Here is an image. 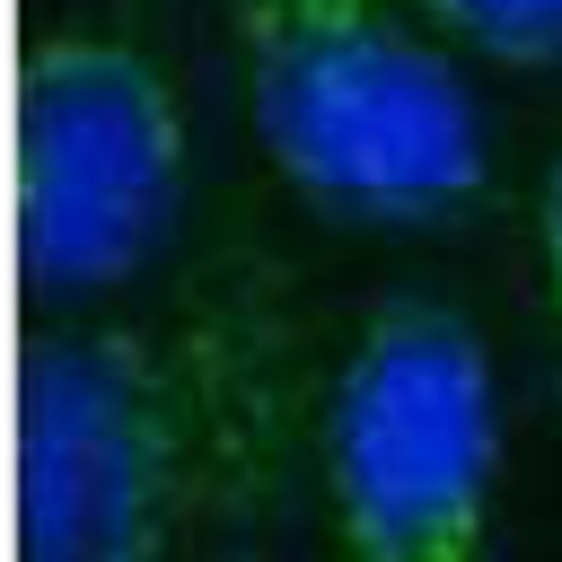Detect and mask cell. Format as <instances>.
<instances>
[{
  "label": "cell",
  "instance_id": "5",
  "mask_svg": "<svg viewBox=\"0 0 562 562\" xmlns=\"http://www.w3.org/2000/svg\"><path fill=\"white\" fill-rule=\"evenodd\" d=\"M439 35H457L465 53L501 61V70H544L562 61V0H413Z\"/></svg>",
  "mask_w": 562,
  "mask_h": 562
},
{
  "label": "cell",
  "instance_id": "2",
  "mask_svg": "<svg viewBox=\"0 0 562 562\" xmlns=\"http://www.w3.org/2000/svg\"><path fill=\"white\" fill-rule=\"evenodd\" d=\"M202 369L140 325L35 334L18 369V553L167 562L211 465Z\"/></svg>",
  "mask_w": 562,
  "mask_h": 562
},
{
  "label": "cell",
  "instance_id": "4",
  "mask_svg": "<svg viewBox=\"0 0 562 562\" xmlns=\"http://www.w3.org/2000/svg\"><path fill=\"white\" fill-rule=\"evenodd\" d=\"M184 211V105L123 35H44L18 79V272L35 299L132 281Z\"/></svg>",
  "mask_w": 562,
  "mask_h": 562
},
{
  "label": "cell",
  "instance_id": "3",
  "mask_svg": "<svg viewBox=\"0 0 562 562\" xmlns=\"http://www.w3.org/2000/svg\"><path fill=\"white\" fill-rule=\"evenodd\" d=\"M342 562H492L501 395L483 334L439 299H386L316 422Z\"/></svg>",
  "mask_w": 562,
  "mask_h": 562
},
{
  "label": "cell",
  "instance_id": "6",
  "mask_svg": "<svg viewBox=\"0 0 562 562\" xmlns=\"http://www.w3.org/2000/svg\"><path fill=\"white\" fill-rule=\"evenodd\" d=\"M536 263H544V290L562 316V158L544 167V193H536Z\"/></svg>",
  "mask_w": 562,
  "mask_h": 562
},
{
  "label": "cell",
  "instance_id": "1",
  "mask_svg": "<svg viewBox=\"0 0 562 562\" xmlns=\"http://www.w3.org/2000/svg\"><path fill=\"white\" fill-rule=\"evenodd\" d=\"M263 158L334 220H457L483 193V123L413 0H228Z\"/></svg>",
  "mask_w": 562,
  "mask_h": 562
}]
</instances>
